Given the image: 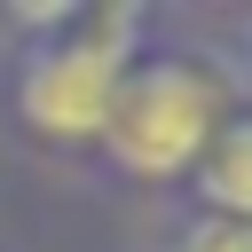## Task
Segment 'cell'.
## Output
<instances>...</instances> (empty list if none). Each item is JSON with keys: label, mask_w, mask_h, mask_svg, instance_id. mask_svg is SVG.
I'll return each instance as SVG.
<instances>
[{"label": "cell", "mask_w": 252, "mask_h": 252, "mask_svg": "<svg viewBox=\"0 0 252 252\" xmlns=\"http://www.w3.org/2000/svg\"><path fill=\"white\" fill-rule=\"evenodd\" d=\"M134 32V16H102L94 39H63L47 47L32 71H24V118L55 142H79V134H102L110 118V94H118V39Z\"/></svg>", "instance_id": "2"}, {"label": "cell", "mask_w": 252, "mask_h": 252, "mask_svg": "<svg viewBox=\"0 0 252 252\" xmlns=\"http://www.w3.org/2000/svg\"><path fill=\"white\" fill-rule=\"evenodd\" d=\"M102 134H110L118 165H134V173H181L213 142V87L197 71H181V63L134 71V79H118Z\"/></svg>", "instance_id": "1"}, {"label": "cell", "mask_w": 252, "mask_h": 252, "mask_svg": "<svg viewBox=\"0 0 252 252\" xmlns=\"http://www.w3.org/2000/svg\"><path fill=\"white\" fill-rule=\"evenodd\" d=\"M181 252H252V220H205Z\"/></svg>", "instance_id": "4"}, {"label": "cell", "mask_w": 252, "mask_h": 252, "mask_svg": "<svg viewBox=\"0 0 252 252\" xmlns=\"http://www.w3.org/2000/svg\"><path fill=\"white\" fill-rule=\"evenodd\" d=\"M205 189H213V205H220L228 220H252V118L220 134V150H213V165H205Z\"/></svg>", "instance_id": "3"}]
</instances>
